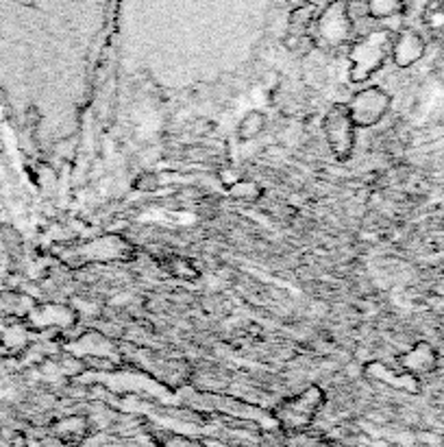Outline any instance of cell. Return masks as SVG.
<instances>
[{
  "instance_id": "cell-10",
  "label": "cell",
  "mask_w": 444,
  "mask_h": 447,
  "mask_svg": "<svg viewBox=\"0 0 444 447\" xmlns=\"http://www.w3.org/2000/svg\"><path fill=\"white\" fill-rule=\"evenodd\" d=\"M314 16H316L314 5H303V7H294L292 11H288V33L294 31V35H303L305 29L312 24Z\"/></svg>"
},
{
  "instance_id": "cell-12",
  "label": "cell",
  "mask_w": 444,
  "mask_h": 447,
  "mask_svg": "<svg viewBox=\"0 0 444 447\" xmlns=\"http://www.w3.org/2000/svg\"><path fill=\"white\" fill-rule=\"evenodd\" d=\"M229 190H231L233 197L240 199V201H257V199H262V188L255 181L244 179V177Z\"/></svg>"
},
{
  "instance_id": "cell-16",
  "label": "cell",
  "mask_w": 444,
  "mask_h": 447,
  "mask_svg": "<svg viewBox=\"0 0 444 447\" xmlns=\"http://www.w3.org/2000/svg\"><path fill=\"white\" fill-rule=\"evenodd\" d=\"M161 445H163V447H203L199 441L187 438V436H181V434H165V436L161 438Z\"/></svg>"
},
{
  "instance_id": "cell-8",
  "label": "cell",
  "mask_w": 444,
  "mask_h": 447,
  "mask_svg": "<svg viewBox=\"0 0 444 447\" xmlns=\"http://www.w3.org/2000/svg\"><path fill=\"white\" fill-rule=\"evenodd\" d=\"M399 362L403 369H407L411 373H425L436 367V351L429 345L421 343V345L411 347L409 351H405L403 356H399Z\"/></svg>"
},
{
  "instance_id": "cell-7",
  "label": "cell",
  "mask_w": 444,
  "mask_h": 447,
  "mask_svg": "<svg viewBox=\"0 0 444 447\" xmlns=\"http://www.w3.org/2000/svg\"><path fill=\"white\" fill-rule=\"evenodd\" d=\"M425 55V42L419 33L414 31H403L395 42H392V57L399 68H409Z\"/></svg>"
},
{
  "instance_id": "cell-17",
  "label": "cell",
  "mask_w": 444,
  "mask_h": 447,
  "mask_svg": "<svg viewBox=\"0 0 444 447\" xmlns=\"http://www.w3.org/2000/svg\"><path fill=\"white\" fill-rule=\"evenodd\" d=\"M288 5L294 9V7H303V5H312V0H288Z\"/></svg>"
},
{
  "instance_id": "cell-2",
  "label": "cell",
  "mask_w": 444,
  "mask_h": 447,
  "mask_svg": "<svg viewBox=\"0 0 444 447\" xmlns=\"http://www.w3.org/2000/svg\"><path fill=\"white\" fill-rule=\"evenodd\" d=\"M325 135H327V145L331 149V153L338 159H349L355 147V125L349 116L346 105H333L327 114H325V123H322Z\"/></svg>"
},
{
  "instance_id": "cell-6",
  "label": "cell",
  "mask_w": 444,
  "mask_h": 447,
  "mask_svg": "<svg viewBox=\"0 0 444 447\" xmlns=\"http://www.w3.org/2000/svg\"><path fill=\"white\" fill-rule=\"evenodd\" d=\"M318 33L320 38L331 44V46H338L342 44L349 33H351V18H349V9L342 7V5H333L329 7L320 22H318Z\"/></svg>"
},
{
  "instance_id": "cell-3",
  "label": "cell",
  "mask_w": 444,
  "mask_h": 447,
  "mask_svg": "<svg viewBox=\"0 0 444 447\" xmlns=\"http://www.w3.org/2000/svg\"><path fill=\"white\" fill-rule=\"evenodd\" d=\"M390 103L392 96L383 88H366L351 96L346 109L355 127H373L390 111Z\"/></svg>"
},
{
  "instance_id": "cell-13",
  "label": "cell",
  "mask_w": 444,
  "mask_h": 447,
  "mask_svg": "<svg viewBox=\"0 0 444 447\" xmlns=\"http://www.w3.org/2000/svg\"><path fill=\"white\" fill-rule=\"evenodd\" d=\"M168 271L173 273V275H177V277H185V279H194L199 273H197V268H194L187 260H183V258H175L173 262H168Z\"/></svg>"
},
{
  "instance_id": "cell-4",
  "label": "cell",
  "mask_w": 444,
  "mask_h": 447,
  "mask_svg": "<svg viewBox=\"0 0 444 447\" xmlns=\"http://www.w3.org/2000/svg\"><path fill=\"white\" fill-rule=\"evenodd\" d=\"M387 50L392 48H390V38L385 33L373 35L366 42L357 44L351 52V81L362 83L370 79L377 72V68L383 64Z\"/></svg>"
},
{
  "instance_id": "cell-15",
  "label": "cell",
  "mask_w": 444,
  "mask_h": 447,
  "mask_svg": "<svg viewBox=\"0 0 444 447\" xmlns=\"http://www.w3.org/2000/svg\"><path fill=\"white\" fill-rule=\"evenodd\" d=\"M266 212H268L274 220H292V218H294V214H296V210H294V208H290L288 203H281V201L270 203V205L266 208Z\"/></svg>"
},
{
  "instance_id": "cell-1",
  "label": "cell",
  "mask_w": 444,
  "mask_h": 447,
  "mask_svg": "<svg viewBox=\"0 0 444 447\" xmlns=\"http://www.w3.org/2000/svg\"><path fill=\"white\" fill-rule=\"evenodd\" d=\"M114 9L116 0H0V92L94 60Z\"/></svg>"
},
{
  "instance_id": "cell-11",
  "label": "cell",
  "mask_w": 444,
  "mask_h": 447,
  "mask_svg": "<svg viewBox=\"0 0 444 447\" xmlns=\"http://www.w3.org/2000/svg\"><path fill=\"white\" fill-rule=\"evenodd\" d=\"M403 7L401 0H366V9L373 18H390Z\"/></svg>"
},
{
  "instance_id": "cell-5",
  "label": "cell",
  "mask_w": 444,
  "mask_h": 447,
  "mask_svg": "<svg viewBox=\"0 0 444 447\" xmlns=\"http://www.w3.org/2000/svg\"><path fill=\"white\" fill-rule=\"evenodd\" d=\"M322 390L318 386H310L308 390H303L300 395L288 400L281 404L279 408V421L286 428H305L310 426V421L314 419V414L318 412V408L322 406Z\"/></svg>"
},
{
  "instance_id": "cell-9",
  "label": "cell",
  "mask_w": 444,
  "mask_h": 447,
  "mask_svg": "<svg viewBox=\"0 0 444 447\" xmlns=\"http://www.w3.org/2000/svg\"><path fill=\"white\" fill-rule=\"evenodd\" d=\"M266 129V116L262 111H248V114L240 120L238 125V137L248 142V140H255L262 131Z\"/></svg>"
},
{
  "instance_id": "cell-14",
  "label": "cell",
  "mask_w": 444,
  "mask_h": 447,
  "mask_svg": "<svg viewBox=\"0 0 444 447\" xmlns=\"http://www.w3.org/2000/svg\"><path fill=\"white\" fill-rule=\"evenodd\" d=\"M133 188L140 192H155L159 188V177L155 173H140L133 181Z\"/></svg>"
}]
</instances>
